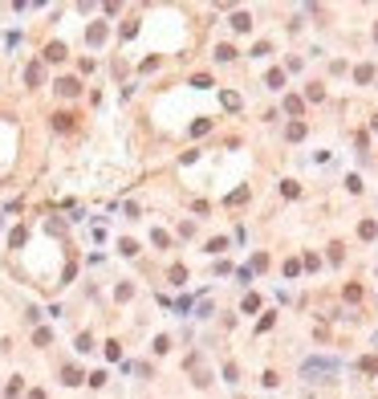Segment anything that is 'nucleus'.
Masks as SVG:
<instances>
[{
  "instance_id": "20e7f679",
  "label": "nucleus",
  "mask_w": 378,
  "mask_h": 399,
  "mask_svg": "<svg viewBox=\"0 0 378 399\" xmlns=\"http://www.w3.org/2000/svg\"><path fill=\"white\" fill-rule=\"evenodd\" d=\"M61 57H66V45H45V61H61Z\"/></svg>"
},
{
  "instance_id": "6e6552de",
  "label": "nucleus",
  "mask_w": 378,
  "mask_h": 399,
  "mask_svg": "<svg viewBox=\"0 0 378 399\" xmlns=\"http://www.w3.org/2000/svg\"><path fill=\"white\" fill-rule=\"evenodd\" d=\"M232 25H236V29H240V33H244V29L252 25V17H248V13H240V17H232Z\"/></svg>"
},
{
  "instance_id": "f257e3e1",
  "label": "nucleus",
  "mask_w": 378,
  "mask_h": 399,
  "mask_svg": "<svg viewBox=\"0 0 378 399\" xmlns=\"http://www.w3.org/2000/svg\"><path fill=\"white\" fill-rule=\"evenodd\" d=\"M338 362H322V358H309L305 362V375H334Z\"/></svg>"
},
{
  "instance_id": "f03ea898",
  "label": "nucleus",
  "mask_w": 378,
  "mask_h": 399,
  "mask_svg": "<svg viewBox=\"0 0 378 399\" xmlns=\"http://www.w3.org/2000/svg\"><path fill=\"white\" fill-rule=\"evenodd\" d=\"M86 41H90V45H102V41H106V25H102V21H98V25H90Z\"/></svg>"
},
{
  "instance_id": "1a4fd4ad",
  "label": "nucleus",
  "mask_w": 378,
  "mask_h": 399,
  "mask_svg": "<svg viewBox=\"0 0 378 399\" xmlns=\"http://www.w3.org/2000/svg\"><path fill=\"white\" fill-rule=\"evenodd\" d=\"M268 86H272V90H280V86H285V74H276V70H272V74H268Z\"/></svg>"
},
{
  "instance_id": "7ed1b4c3",
  "label": "nucleus",
  "mask_w": 378,
  "mask_h": 399,
  "mask_svg": "<svg viewBox=\"0 0 378 399\" xmlns=\"http://www.w3.org/2000/svg\"><path fill=\"white\" fill-rule=\"evenodd\" d=\"M78 90H82V86H78L74 78H61V82H57V94H66V98H74Z\"/></svg>"
},
{
  "instance_id": "39448f33",
  "label": "nucleus",
  "mask_w": 378,
  "mask_h": 399,
  "mask_svg": "<svg viewBox=\"0 0 378 399\" xmlns=\"http://www.w3.org/2000/svg\"><path fill=\"white\" fill-rule=\"evenodd\" d=\"M61 383H70V387L82 383V371H78V366H66V371H61Z\"/></svg>"
},
{
  "instance_id": "0eeeda50",
  "label": "nucleus",
  "mask_w": 378,
  "mask_h": 399,
  "mask_svg": "<svg viewBox=\"0 0 378 399\" xmlns=\"http://www.w3.org/2000/svg\"><path fill=\"white\" fill-rule=\"evenodd\" d=\"M53 127H57V131H70L74 122H70V114H53Z\"/></svg>"
},
{
  "instance_id": "423d86ee",
  "label": "nucleus",
  "mask_w": 378,
  "mask_h": 399,
  "mask_svg": "<svg viewBox=\"0 0 378 399\" xmlns=\"http://www.w3.org/2000/svg\"><path fill=\"white\" fill-rule=\"evenodd\" d=\"M41 78H45L41 66H28V70H24V82H28V86H41Z\"/></svg>"
}]
</instances>
